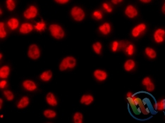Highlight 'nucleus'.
Listing matches in <instances>:
<instances>
[{
	"label": "nucleus",
	"instance_id": "16",
	"mask_svg": "<svg viewBox=\"0 0 165 123\" xmlns=\"http://www.w3.org/2000/svg\"><path fill=\"white\" fill-rule=\"evenodd\" d=\"M99 30L102 33L103 35H108L111 32V26L109 23H104L103 25L100 26Z\"/></svg>",
	"mask_w": 165,
	"mask_h": 123
},
{
	"label": "nucleus",
	"instance_id": "40",
	"mask_svg": "<svg viewBox=\"0 0 165 123\" xmlns=\"http://www.w3.org/2000/svg\"><path fill=\"white\" fill-rule=\"evenodd\" d=\"M162 13L165 14V3L163 4V6L162 7Z\"/></svg>",
	"mask_w": 165,
	"mask_h": 123
},
{
	"label": "nucleus",
	"instance_id": "38",
	"mask_svg": "<svg viewBox=\"0 0 165 123\" xmlns=\"http://www.w3.org/2000/svg\"><path fill=\"white\" fill-rule=\"evenodd\" d=\"M124 0H111V2H112V4H119L121 2H122Z\"/></svg>",
	"mask_w": 165,
	"mask_h": 123
},
{
	"label": "nucleus",
	"instance_id": "33",
	"mask_svg": "<svg viewBox=\"0 0 165 123\" xmlns=\"http://www.w3.org/2000/svg\"><path fill=\"white\" fill-rule=\"evenodd\" d=\"M119 47V43L115 41V42H113L112 45H111V49H112L113 51H116Z\"/></svg>",
	"mask_w": 165,
	"mask_h": 123
},
{
	"label": "nucleus",
	"instance_id": "25",
	"mask_svg": "<svg viewBox=\"0 0 165 123\" xmlns=\"http://www.w3.org/2000/svg\"><path fill=\"white\" fill-rule=\"evenodd\" d=\"M6 3L7 9H8L9 11H11L15 9L16 4L14 0H6Z\"/></svg>",
	"mask_w": 165,
	"mask_h": 123
},
{
	"label": "nucleus",
	"instance_id": "2",
	"mask_svg": "<svg viewBox=\"0 0 165 123\" xmlns=\"http://www.w3.org/2000/svg\"><path fill=\"white\" fill-rule=\"evenodd\" d=\"M49 32L53 37L56 40H61L64 37V30L57 24H52L49 27Z\"/></svg>",
	"mask_w": 165,
	"mask_h": 123
},
{
	"label": "nucleus",
	"instance_id": "6",
	"mask_svg": "<svg viewBox=\"0 0 165 123\" xmlns=\"http://www.w3.org/2000/svg\"><path fill=\"white\" fill-rule=\"evenodd\" d=\"M37 15H38V9L35 6H30L24 14V17L27 19L34 18L37 16Z\"/></svg>",
	"mask_w": 165,
	"mask_h": 123
},
{
	"label": "nucleus",
	"instance_id": "23",
	"mask_svg": "<svg viewBox=\"0 0 165 123\" xmlns=\"http://www.w3.org/2000/svg\"><path fill=\"white\" fill-rule=\"evenodd\" d=\"M83 116L81 113H76L74 116V122L75 123H82Z\"/></svg>",
	"mask_w": 165,
	"mask_h": 123
},
{
	"label": "nucleus",
	"instance_id": "30",
	"mask_svg": "<svg viewBox=\"0 0 165 123\" xmlns=\"http://www.w3.org/2000/svg\"><path fill=\"white\" fill-rule=\"evenodd\" d=\"M45 26H46L45 23L42 21L41 23H37L36 26H35V29L38 30V31H42V30H44V29H45Z\"/></svg>",
	"mask_w": 165,
	"mask_h": 123
},
{
	"label": "nucleus",
	"instance_id": "1",
	"mask_svg": "<svg viewBox=\"0 0 165 123\" xmlns=\"http://www.w3.org/2000/svg\"><path fill=\"white\" fill-rule=\"evenodd\" d=\"M126 100L129 113L131 116L137 120H148L157 110V101L148 92H137L127 97Z\"/></svg>",
	"mask_w": 165,
	"mask_h": 123
},
{
	"label": "nucleus",
	"instance_id": "35",
	"mask_svg": "<svg viewBox=\"0 0 165 123\" xmlns=\"http://www.w3.org/2000/svg\"><path fill=\"white\" fill-rule=\"evenodd\" d=\"M6 85H7V82L6 80H2V81H1V82H0V88L1 89L5 88V87H6Z\"/></svg>",
	"mask_w": 165,
	"mask_h": 123
},
{
	"label": "nucleus",
	"instance_id": "42",
	"mask_svg": "<svg viewBox=\"0 0 165 123\" xmlns=\"http://www.w3.org/2000/svg\"><path fill=\"white\" fill-rule=\"evenodd\" d=\"M1 57H2V55H1V54H0V58H1Z\"/></svg>",
	"mask_w": 165,
	"mask_h": 123
},
{
	"label": "nucleus",
	"instance_id": "21",
	"mask_svg": "<svg viewBox=\"0 0 165 123\" xmlns=\"http://www.w3.org/2000/svg\"><path fill=\"white\" fill-rule=\"evenodd\" d=\"M145 53L146 54L147 56H148L150 58H155L157 56V53L154 49H152V48L147 47L145 50Z\"/></svg>",
	"mask_w": 165,
	"mask_h": 123
},
{
	"label": "nucleus",
	"instance_id": "12",
	"mask_svg": "<svg viewBox=\"0 0 165 123\" xmlns=\"http://www.w3.org/2000/svg\"><path fill=\"white\" fill-rule=\"evenodd\" d=\"M33 30V26L31 23H24L21 25L20 29V33L22 34L30 33Z\"/></svg>",
	"mask_w": 165,
	"mask_h": 123
},
{
	"label": "nucleus",
	"instance_id": "26",
	"mask_svg": "<svg viewBox=\"0 0 165 123\" xmlns=\"http://www.w3.org/2000/svg\"><path fill=\"white\" fill-rule=\"evenodd\" d=\"M6 36V33L5 31L4 28V23L3 22L0 23V37L1 39L4 38Z\"/></svg>",
	"mask_w": 165,
	"mask_h": 123
},
{
	"label": "nucleus",
	"instance_id": "37",
	"mask_svg": "<svg viewBox=\"0 0 165 123\" xmlns=\"http://www.w3.org/2000/svg\"><path fill=\"white\" fill-rule=\"evenodd\" d=\"M56 3L61 4H66L67 2H69V0H54Z\"/></svg>",
	"mask_w": 165,
	"mask_h": 123
},
{
	"label": "nucleus",
	"instance_id": "36",
	"mask_svg": "<svg viewBox=\"0 0 165 123\" xmlns=\"http://www.w3.org/2000/svg\"><path fill=\"white\" fill-rule=\"evenodd\" d=\"M103 7L104 9H105L108 12H111V11H112V9L110 8V7L109 6V5H108L107 3H104L103 4Z\"/></svg>",
	"mask_w": 165,
	"mask_h": 123
},
{
	"label": "nucleus",
	"instance_id": "18",
	"mask_svg": "<svg viewBox=\"0 0 165 123\" xmlns=\"http://www.w3.org/2000/svg\"><path fill=\"white\" fill-rule=\"evenodd\" d=\"M7 24H8L9 27L12 30H14L19 27V21L17 18H10L9 20L8 21Z\"/></svg>",
	"mask_w": 165,
	"mask_h": 123
},
{
	"label": "nucleus",
	"instance_id": "34",
	"mask_svg": "<svg viewBox=\"0 0 165 123\" xmlns=\"http://www.w3.org/2000/svg\"><path fill=\"white\" fill-rule=\"evenodd\" d=\"M150 82H151V79H150V77H145L144 79L143 80L142 84H143V85L145 87L147 85H148V84Z\"/></svg>",
	"mask_w": 165,
	"mask_h": 123
},
{
	"label": "nucleus",
	"instance_id": "29",
	"mask_svg": "<svg viewBox=\"0 0 165 123\" xmlns=\"http://www.w3.org/2000/svg\"><path fill=\"white\" fill-rule=\"evenodd\" d=\"M157 110H163L165 109V100L162 99L159 102H157Z\"/></svg>",
	"mask_w": 165,
	"mask_h": 123
},
{
	"label": "nucleus",
	"instance_id": "11",
	"mask_svg": "<svg viewBox=\"0 0 165 123\" xmlns=\"http://www.w3.org/2000/svg\"><path fill=\"white\" fill-rule=\"evenodd\" d=\"M23 86H24L25 90L30 91V92H33V91H35L37 89V86L34 82L29 80H25L24 83H23Z\"/></svg>",
	"mask_w": 165,
	"mask_h": 123
},
{
	"label": "nucleus",
	"instance_id": "7",
	"mask_svg": "<svg viewBox=\"0 0 165 123\" xmlns=\"http://www.w3.org/2000/svg\"><path fill=\"white\" fill-rule=\"evenodd\" d=\"M165 37V30L159 28L154 33V40L157 43H162L164 42Z\"/></svg>",
	"mask_w": 165,
	"mask_h": 123
},
{
	"label": "nucleus",
	"instance_id": "3",
	"mask_svg": "<svg viewBox=\"0 0 165 123\" xmlns=\"http://www.w3.org/2000/svg\"><path fill=\"white\" fill-rule=\"evenodd\" d=\"M76 65V60L73 56H67L62 60L59 65V70H66L68 68H74Z\"/></svg>",
	"mask_w": 165,
	"mask_h": 123
},
{
	"label": "nucleus",
	"instance_id": "31",
	"mask_svg": "<svg viewBox=\"0 0 165 123\" xmlns=\"http://www.w3.org/2000/svg\"><path fill=\"white\" fill-rule=\"evenodd\" d=\"M145 87H146V90L148 91V92H152L155 90V85H154L152 82L149 83L148 85H147Z\"/></svg>",
	"mask_w": 165,
	"mask_h": 123
},
{
	"label": "nucleus",
	"instance_id": "27",
	"mask_svg": "<svg viewBox=\"0 0 165 123\" xmlns=\"http://www.w3.org/2000/svg\"><path fill=\"white\" fill-rule=\"evenodd\" d=\"M4 97H6V99L8 101H12L14 99V94L12 93V92H11L9 90H5L4 92Z\"/></svg>",
	"mask_w": 165,
	"mask_h": 123
},
{
	"label": "nucleus",
	"instance_id": "14",
	"mask_svg": "<svg viewBox=\"0 0 165 123\" xmlns=\"http://www.w3.org/2000/svg\"><path fill=\"white\" fill-rule=\"evenodd\" d=\"M30 103V99L28 97H24L21 99L20 101H19V103H18L17 107L19 108V109H22V108H26L28 106Z\"/></svg>",
	"mask_w": 165,
	"mask_h": 123
},
{
	"label": "nucleus",
	"instance_id": "32",
	"mask_svg": "<svg viewBox=\"0 0 165 123\" xmlns=\"http://www.w3.org/2000/svg\"><path fill=\"white\" fill-rule=\"evenodd\" d=\"M93 16L95 18L97 19V20H100V19L102 18V14L99 11H95L93 13Z\"/></svg>",
	"mask_w": 165,
	"mask_h": 123
},
{
	"label": "nucleus",
	"instance_id": "15",
	"mask_svg": "<svg viewBox=\"0 0 165 123\" xmlns=\"http://www.w3.org/2000/svg\"><path fill=\"white\" fill-rule=\"evenodd\" d=\"M94 101V99L93 96L90 95V94H87V95H83L81 99V103L84 105H90L93 103Z\"/></svg>",
	"mask_w": 165,
	"mask_h": 123
},
{
	"label": "nucleus",
	"instance_id": "41",
	"mask_svg": "<svg viewBox=\"0 0 165 123\" xmlns=\"http://www.w3.org/2000/svg\"><path fill=\"white\" fill-rule=\"evenodd\" d=\"M1 105H2V100L1 99H0V108L1 109Z\"/></svg>",
	"mask_w": 165,
	"mask_h": 123
},
{
	"label": "nucleus",
	"instance_id": "19",
	"mask_svg": "<svg viewBox=\"0 0 165 123\" xmlns=\"http://www.w3.org/2000/svg\"><path fill=\"white\" fill-rule=\"evenodd\" d=\"M135 66H136V63L134 62V60L129 59L126 60L124 64V69L126 71H131L134 70Z\"/></svg>",
	"mask_w": 165,
	"mask_h": 123
},
{
	"label": "nucleus",
	"instance_id": "39",
	"mask_svg": "<svg viewBox=\"0 0 165 123\" xmlns=\"http://www.w3.org/2000/svg\"><path fill=\"white\" fill-rule=\"evenodd\" d=\"M140 1H142V2H143V3L148 4V3H150L152 0H140Z\"/></svg>",
	"mask_w": 165,
	"mask_h": 123
},
{
	"label": "nucleus",
	"instance_id": "8",
	"mask_svg": "<svg viewBox=\"0 0 165 123\" xmlns=\"http://www.w3.org/2000/svg\"><path fill=\"white\" fill-rule=\"evenodd\" d=\"M125 14L129 18H134L137 16L138 11L134 6H132V5H129V6H127L126 8Z\"/></svg>",
	"mask_w": 165,
	"mask_h": 123
},
{
	"label": "nucleus",
	"instance_id": "20",
	"mask_svg": "<svg viewBox=\"0 0 165 123\" xmlns=\"http://www.w3.org/2000/svg\"><path fill=\"white\" fill-rule=\"evenodd\" d=\"M52 77V71L47 70V71H45V72H43L41 75H40V79H41L42 81L47 82L51 80Z\"/></svg>",
	"mask_w": 165,
	"mask_h": 123
},
{
	"label": "nucleus",
	"instance_id": "17",
	"mask_svg": "<svg viewBox=\"0 0 165 123\" xmlns=\"http://www.w3.org/2000/svg\"><path fill=\"white\" fill-rule=\"evenodd\" d=\"M10 73V68L9 66L4 65L0 69V77L1 79H6L9 75Z\"/></svg>",
	"mask_w": 165,
	"mask_h": 123
},
{
	"label": "nucleus",
	"instance_id": "13",
	"mask_svg": "<svg viewBox=\"0 0 165 123\" xmlns=\"http://www.w3.org/2000/svg\"><path fill=\"white\" fill-rule=\"evenodd\" d=\"M46 101L49 105L52 106H56L57 105V101H56V98H55L54 94L51 92L47 94V97H46Z\"/></svg>",
	"mask_w": 165,
	"mask_h": 123
},
{
	"label": "nucleus",
	"instance_id": "9",
	"mask_svg": "<svg viewBox=\"0 0 165 123\" xmlns=\"http://www.w3.org/2000/svg\"><path fill=\"white\" fill-rule=\"evenodd\" d=\"M145 29H146V26L144 23H141L139 25H138L137 26H136L134 29L132 30V35L134 37H137L141 35V33L144 32Z\"/></svg>",
	"mask_w": 165,
	"mask_h": 123
},
{
	"label": "nucleus",
	"instance_id": "22",
	"mask_svg": "<svg viewBox=\"0 0 165 123\" xmlns=\"http://www.w3.org/2000/svg\"><path fill=\"white\" fill-rule=\"evenodd\" d=\"M44 115H45V117H47V118L48 119H52L54 118V117H56V113H55V111L52 110H46L44 111Z\"/></svg>",
	"mask_w": 165,
	"mask_h": 123
},
{
	"label": "nucleus",
	"instance_id": "5",
	"mask_svg": "<svg viewBox=\"0 0 165 123\" xmlns=\"http://www.w3.org/2000/svg\"><path fill=\"white\" fill-rule=\"evenodd\" d=\"M28 56L29 58L33 60H36L40 58V51L36 44H32V45L30 46L28 51Z\"/></svg>",
	"mask_w": 165,
	"mask_h": 123
},
{
	"label": "nucleus",
	"instance_id": "24",
	"mask_svg": "<svg viewBox=\"0 0 165 123\" xmlns=\"http://www.w3.org/2000/svg\"><path fill=\"white\" fill-rule=\"evenodd\" d=\"M102 44L99 42H95V43L93 44V45L94 51H95L96 53H97V54H100V53H101V49H102Z\"/></svg>",
	"mask_w": 165,
	"mask_h": 123
},
{
	"label": "nucleus",
	"instance_id": "4",
	"mask_svg": "<svg viewBox=\"0 0 165 123\" xmlns=\"http://www.w3.org/2000/svg\"><path fill=\"white\" fill-rule=\"evenodd\" d=\"M71 15L74 20L80 22L85 18L86 14L82 9L79 6H74L71 10Z\"/></svg>",
	"mask_w": 165,
	"mask_h": 123
},
{
	"label": "nucleus",
	"instance_id": "10",
	"mask_svg": "<svg viewBox=\"0 0 165 123\" xmlns=\"http://www.w3.org/2000/svg\"><path fill=\"white\" fill-rule=\"evenodd\" d=\"M93 75L95 78L98 81H104L107 77V74L105 71L101 70H96L94 72Z\"/></svg>",
	"mask_w": 165,
	"mask_h": 123
},
{
	"label": "nucleus",
	"instance_id": "28",
	"mask_svg": "<svg viewBox=\"0 0 165 123\" xmlns=\"http://www.w3.org/2000/svg\"><path fill=\"white\" fill-rule=\"evenodd\" d=\"M126 53L129 55V56H131V55L134 54V45H133L132 44H129V46L126 47Z\"/></svg>",
	"mask_w": 165,
	"mask_h": 123
}]
</instances>
